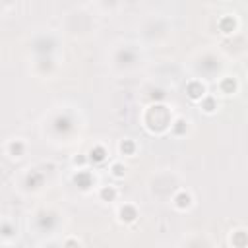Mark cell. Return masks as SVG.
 <instances>
[{
  "label": "cell",
  "instance_id": "cell-10",
  "mask_svg": "<svg viewBox=\"0 0 248 248\" xmlns=\"http://www.w3.org/2000/svg\"><path fill=\"white\" fill-rule=\"evenodd\" d=\"M85 155H87L89 163H105L108 159V149L103 143H95Z\"/></svg>",
  "mask_w": 248,
  "mask_h": 248
},
{
  "label": "cell",
  "instance_id": "cell-18",
  "mask_svg": "<svg viewBox=\"0 0 248 248\" xmlns=\"http://www.w3.org/2000/svg\"><path fill=\"white\" fill-rule=\"evenodd\" d=\"M62 248H81V240L78 236H66L64 242H62Z\"/></svg>",
  "mask_w": 248,
  "mask_h": 248
},
{
  "label": "cell",
  "instance_id": "cell-7",
  "mask_svg": "<svg viewBox=\"0 0 248 248\" xmlns=\"http://www.w3.org/2000/svg\"><path fill=\"white\" fill-rule=\"evenodd\" d=\"M217 91H219L221 95H225V97L236 95V91H238V81H236V78H232V76H223V78L217 81Z\"/></svg>",
  "mask_w": 248,
  "mask_h": 248
},
{
  "label": "cell",
  "instance_id": "cell-11",
  "mask_svg": "<svg viewBox=\"0 0 248 248\" xmlns=\"http://www.w3.org/2000/svg\"><path fill=\"white\" fill-rule=\"evenodd\" d=\"M229 244H231L232 248H246V244H248L246 229H244V227H240V229L231 231V234H229Z\"/></svg>",
  "mask_w": 248,
  "mask_h": 248
},
{
  "label": "cell",
  "instance_id": "cell-2",
  "mask_svg": "<svg viewBox=\"0 0 248 248\" xmlns=\"http://www.w3.org/2000/svg\"><path fill=\"white\" fill-rule=\"evenodd\" d=\"M27 149H29V143L23 140V138H10L6 143H4V153L12 159V161H19L27 155Z\"/></svg>",
  "mask_w": 248,
  "mask_h": 248
},
{
  "label": "cell",
  "instance_id": "cell-6",
  "mask_svg": "<svg viewBox=\"0 0 248 248\" xmlns=\"http://www.w3.org/2000/svg\"><path fill=\"white\" fill-rule=\"evenodd\" d=\"M238 25H240V21H238V17H236L234 14H225V16H221L219 21H217V27H219V31H221L223 35H232V33H236Z\"/></svg>",
  "mask_w": 248,
  "mask_h": 248
},
{
  "label": "cell",
  "instance_id": "cell-4",
  "mask_svg": "<svg viewBox=\"0 0 248 248\" xmlns=\"http://www.w3.org/2000/svg\"><path fill=\"white\" fill-rule=\"evenodd\" d=\"M140 219V209L132 202H122L116 207V221L120 225H134Z\"/></svg>",
  "mask_w": 248,
  "mask_h": 248
},
{
  "label": "cell",
  "instance_id": "cell-16",
  "mask_svg": "<svg viewBox=\"0 0 248 248\" xmlns=\"http://www.w3.org/2000/svg\"><path fill=\"white\" fill-rule=\"evenodd\" d=\"M16 234H17V231L10 221H2L0 223V240H14Z\"/></svg>",
  "mask_w": 248,
  "mask_h": 248
},
{
  "label": "cell",
  "instance_id": "cell-14",
  "mask_svg": "<svg viewBox=\"0 0 248 248\" xmlns=\"http://www.w3.org/2000/svg\"><path fill=\"white\" fill-rule=\"evenodd\" d=\"M118 153L124 155V157H134L138 153V143L132 138H124L118 143Z\"/></svg>",
  "mask_w": 248,
  "mask_h": 248
},
{
  "label": "cell",
  "instance_id": "cell-8",
  "mask_svg": "<svg viewBox=\"0 0 248 248\" xmlns=\"http://www.w3.org/2000/svg\"><path fill=\"white\" fill-rule=\"evenodd\" d=\"M190 130V122L184 118V116H174L172 122H170V128H169V134L172 138H182L186 136Z\"/></svg>",
  "mask_w": 248,
  "mask_h": 248
},
{
  "label": "cell",
  "instance_id": "cell-1",
  "mask_svg": "<svg viewBox=\"0 0 248 248\" xmlns=\"http://www.w3.org/2000/svg\"><path fill=\"white\" fill-rule=\"evenodd\" d=\"M172 108H169L167 105L163 103H153L149 105L143 114H141V122H143V128L153 134V136H163L169 132L170 128V122H172Z\"/></svg>",
  "mask_w": 248,
  "mask_h": 248
},
{
  "label": "cell",
  "instance_id": "cell-3",
  "mask_svg": "<svg viewBox=\"0 0 248 248\" xmlns=\"http://www.w3.org/2000/svg\"><path fill=\"white\" fill-rule=\"evenodd\" d=\"M194 203H196L194 194H192L190 190H186V188H178V190L172 194V198H170V205H172L176 211H180V213L190 211V209L194 207Z\"/></svg>",
  "mask_w": 248,
  "mask_h": 248
},
{
  "label": "cell",
  "instance_id": "cell-12",
  "mask_svg": "<svg viewBox=\"0 0 248 248\" xmlns=\"http://www.w3.org/2000/svg\"><path fill=\"white\" fill-rule=\"evenodd\" d=\"M198 107H200V110L203 112V114H207V116H211V114H215L217 112V108H219V103H217V97L215 95H211V93H207L200 103H198Z\"/></svg>",
  "mask_w": 248,
  "mask_h": 248
},
{
  "label": "cell",
  "instance_id": "cell-15",
  "mask_svg": "<svg viewBox=\"0 0 248 248\" xmlns=\"http://www.w3.org/2000/svg\"><path fill=\"white\" fill-rule=\"evenodd\" d=\"M108 174H110V178H114V180H122V178H126V174H128V167H126L122 161H112V163L108 165Z\"/></svg>",
  "mask_w": 248,
  "mask_h": 248
},
{
  "label": "cell",
  "instance_id": "cell-17",
  "mask_svg": "<svg viewBox=\"0 0 248 248\" xmlns=\"http://www.w3.org/2000/svg\"><path fill=\"white\" fill-rule=\"evenodd\" d=\"M87 163H89V159H87V155H85V153L74 155V159H72V165H74V167H78V170L87 169Z\"/></svg>",
  "mask_w": 248,
  "mask_h": 248
},
{
  "label": "cell",
  "instance_id": "cell-13",
  "mask_svg": "<svg viewBox=\"0 0 248 248\" xmlns=\"http://www.w3.org/2000/svg\"><path fill=\"white\" fill-rule=\"evenodd\" d=\"M74 182L78 184L79 190H89L93 186V176H91V172L87 169H81V170H76Z\"/></svg>",
  "mask_w": 248,
  "mask_h": 248
},
{
  "label": "cell",
  "instance_id": "cell-9",
  "mask_svg": "<svg viewBox=\"0 0 248 248\" xmlns=\"http://www.w3.org/2000/svg\"><path fill=\"white\" fill-rule=\"evenodd\" d=\"M97 198H99V202L112 203L118 200V188L114 184H103L97 188Z\"/></svg>",
  "mask_w": 248,
  "mask_h": 248
},
{
  "label": "cell",
  "instance_id": "cell-5",
  "mask_svg": "<svg viewBox=\"0 0 248 248\" xmlns=\"http://www.w3.org/2000/svg\"><path fill=\"white\" fill-rule=\"evenodd\" d=\"M207 95V87H205V83L202 81V79H190L188 83H186V97L192 101V103H200L203 97Z\"/></svg>",
  "mask_w": 248,
  "mask_h": 248
}]
</instances>
